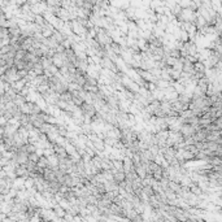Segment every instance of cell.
Returning a JSON list of instances; mask_svg holds the SVG:
<instances>
[{"mask_svg":"<svg viewBox=\"0 0 222 222\" xmlns=\"http://www.w3.org/2000/svg\"><path fill=\"white\" fill-rule=\"evenodd\" d=\"M29 161L34 162V164H36V162L39 161V156H38V153H36V152L30 153V155H29Z\"/></svg>","mask_w":222,"mask_h":222,"instance_id":"7a4b0ae2","label":"cell"},{"mask_svg":"<svg viewBox=\"0 0 222 222\" xmlns=\"http://www.w3.org/2000/svg\"><path fill=\"white\" fill-rule=\"evenodd\" d=\"M111 161H112V166H114L117 169V171L122 170V161H117V160H111Z\"/></svg>","mask_w":222,"mask_h":222,"instance_id":"3957f363","label":"cell"},{"mask_svg":"<svg viewBox=\"0 0 222 222\" xmlns=\"http://www.w3.org/2000/svg\"><path fill=\"white\" fill-rule=\"evenodd\" d=\"M113 177H114V181H117V182H122V181L125 179V173L122 170L121 171L113 170Z\"/></svg>","mask_w":222,"mask_h":222,"instance_id":"6da1fadb","label":"cell"}]
</instances>
